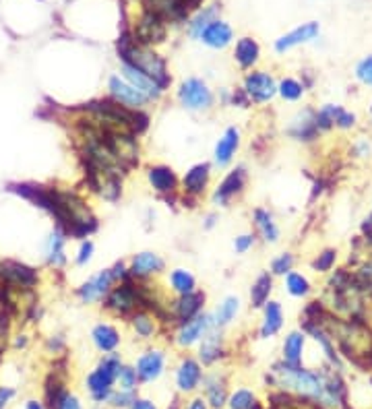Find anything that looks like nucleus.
<instances>
[{
    "instance_id": "obj_41",
    "label": "nucleus",
    "mask_w": 372,
    "mask_h": 409,
    "mask_svg": "<svg viewBox=\"0 0 372 409\" xmlns=\"http://www.w3.org/2000/svg\"><path fill=\"white\" fill-rule=\"evenodd\" d=\"M356 126H358V116L352 110L335 104V128L341 133H347V130H354Z\"/></svg>"
},
{
    "instance_id": "obj_24",
    "label": "nucleus",
    "mask_w": 372,
    "mask_h": 409,
    "mask_svg": "<svg viewBox=\"0 0 372 409\" xmlns=\"http://www.w3.org/2000/svg\"><path fill=\"white\" fill-rule=\"evenodd\" d=\"M128 325H131V329H133V333L135 337H139V339H143V341H149V339H155V335L159 333V319L147 310V308H139V310H135L128 319Z\"/></svg>"
},
{
    "instance_id": "obj_43",
    "label": "nucleus",
    "mask_w": 372,
    "mask_h": 409,
    "mask_svg": "<svg viewBox=\"0 0 372 409\" xmlns=\"http://www.w3.org/2000/svg\"><path fill=\"white\" fill-rule=\"evenodd\" d=\"M354 79L362 85L372 89V54L360 58L354 67Z\"/></svg>"
},
{
    "instance_id": "obj_47",
    "label": "nucleus",
    "mask_w": 372,
    "mask_h": 409,
    "mask_svg": "<svg viewBox=\"0 0 372 409\" xmlns=\"http://www.w3.org/2000/svg\"><path fill=\"white\" fill-rule=\"evenodd\" d=\"M255 244H257V236H255V234H240V236L234 240V250H236L238 255H246Z\"/></svg>"
},
{
    "instance_id": "obj_33",
    "label": "nucleus",
    "mask_w": 372,
    "mask_h": 409,
    "mask_svg": "<svg viewBox=\"0 0 372 409\" xmlns=\"http://www.w3.org/2000/svg\"><path fill=\"white\" fill-rule=\"evenodd\" d=\"M238 312H240V297L238 296L223 297L222 304L211 312V316H213V327L225 329L227 325H232V323L236 321Z\"/></svg>"
},
{
    "instance_id": "obj_53",
    "label": "nucleus",
    "mask_w": 372,
    "mask_h": 409,
    "mask_svg": "<svg viewBox=\"0 0 372 409\" xmlns=\"http://www.w3.org/2000/svg\"><path fill=\"white\" fill-rule=\"evenodd\" d=\"M25 409H44V405H41L39 401H27Z\"/></svg>"
},
{
    "instance_id": "obj_27",
    "label": "nucleus",
    "mask_w": 372,
    "mask_h": 409,
    "mask_svg": "<svg viewBox=\"0 0 372 409\" xmlns=\"http://www.w3.org/2000/svg\"><path fill=\"white\" fill-rule=\"evenodd\" d=\"M203 389H205V401L209 408L222 409L227 403V387H225V376L220 372H211L203 376Z\"/></svg>"
},
{
    "instance_id": "obj_16",
    "label": "nucleus",
    "mask_w": 372,
    "mask_h": 409,
    "mask_svg": "<svg viewBox=\"0 0 372 409\" xmlns=\"http://www.w3.org/2000/svg\"><path fill=\"white\" fill-rule=\"evenodd\" d=\"M164 269H166V260L151 250H143V253L135 255L128 262V273L137 281H151L153 277L161 275Z\"/></svg>"
},
{
    "instance_id": "obj_12",
    "label": "nucleus",
    "mask_w": 372,
    "mask_h": 409,
    "mask_svg": "<svg viewBox=\"0 0 372 409\" xmlns=\"http://www.w3.org/2000/svg\"><path fill=\"white\" fill-rule=\"evenodd\" d=\"M211 170L213 166L207 163V161H201V163H194L192 168H188L182 180H180V190H182V201H197L205 194L207 186L211 182Z\"/></svg>"
},
{
    "instance_id": "obj_26",
    "label": "nucleus",
    "mask_w": 372,
    "mask_h": 409,
    "mask_svg": "<svg viewBox=\"0 0 372 409\" xmlns=\"http://www.w3.org/2000/svg\"><path fill=\"white\" fill-rule=\"evenodd\" d=\"M67 238L69 234L62 229V227H54V232L50 234L48 238V244H46V259L48 264L54 267V269H62L67 264Z\"/></svg>"
},
{
    "instance_id": "obj_11",
    "label": "nucleus",
    "mask_w": 372,
    "mask_h": 409,
    "mask_svg": "<svg viewBox=\"0 0 372 409\" xmlns=\"http://www.w3.org/2000/svg\"><path fill=\"white\" fill-rule=\"evenodd\" d=\"M213 327V316L211 312H201L197 314L194 319L190 321H185L180 325H176V335H174V341L178 347H192L197 345L205 333Z\"/></svg>"
},
{
    "instance_id": "obj_42",
    "label": "nucleus",
    "mask_w": 372,
    "mask_h": 409,
    "mask_svg": "<svg viewBox=\"0 0 372 409\" xmlns=\"http://www.w3.org/2000/svg\"><path fill=\"white\" fill-rule=\"evenodd\" d=\"M116 384L120 391H137V384H139V376L135 366H120V370L116 374Z\"/></svg>"
},
{
    "instance_id": "obj_49",
    "label": "nucleus",
    "mask_w": 372,
    "mask_h": 409,
    "mask_svg": "<svg viewBox=\"0 0 372 409\" xmlns=\"http://www.w3.org/2000/svg\"><path fill=\"white\" fill-rule=\"evenodd\" d=\"M15 397V391L8 387H0V409L6 408V403Z\"/></svg>"
},
{
    "instance_id": "obj_25",
    "label": "nucleus",
    "mask_w": 372,
    "mask_h": 409,
    "mask_svg": "<svg viewBox=\"0 0 372 409\" xmlns=\"http://www.w3.org/2000/svg\"><path fill=\"white\" fill-rule=\"evenodd\" d=\"M306 341H308V335L304 329H296V331H290L286 335L284 345H281V362H286L290 366H302Z\"/></svg>"
},
{
    "instance_id": "obj_4",
    "label": "nucleus",
    "mask_w": 372,
    "mask_h": 409,
    "mask_svg": "<svg viewBox=\"0 0 372 409\" xmlns=\"http://www.w3.org/2000/svg\"><path fill=\"white\" fill-rule=\"evenodd\" d=\"M176 100L188 112H209L215 106L213 89L199 76H188L178 85Z\"/></svg>"
},
{
    "instance_id": "obj_21",
    "label": "nucleus",
    "mask_w": 372,
    "mask_h": 409,
    "mask_svg": "<svg viewBox=\"0 0 372 409\" xmlns=\"http://www.w3.org/2000/svg\"><path fill=\"white\" fill-rule=\"evenodd\" d=\"M238 149H240V130L236 126H230V128H225V133L220 137V141L215 143L213 166L215 168H227L234 161Z\"/></svg>"
},
{
    "instance_id": "obj_1",
    "label": "nucleus",
    "mask_w": 372,
    "mask_h": 409,
    "mask_svg": "<svg viewBox=\"0 0 372 409\" xmlns=\"http://www.w3.org/2000/svg\"><path fill=\"white\" fill-rule=\"evenodd\" d=\"M116 50H118V56H120V62H126L135 69H139L141 73H145L151 76L164 91L170 87L172 83V76L168 71V62L161 54H157L153 48L149 46H141L137 43L131 32H124L118 37V43H116Z\"/></svg>"
},
{
    "instance_id": "obj_38",
    "label": "nucleus",
    "mask_w": 372,
    "mask_h": 409,
    "mask_svg": "<svg viewBox=\"0 0 372 409\" xmlns=\"http://www.w3.org/2000/svg\"><path fill=\"white\" fill-rule=\"evenodd\" d=\"M227 405L230 409H263L257 403V397L253 395V391L248 389H238L227 397Z\"/></svg>"
},
{
    "instance_id": "obj_20",
    "label": "nucleus",
    "mask_w": 372,
    "mask_h": 409,
    "mask_svg": "<svg viewBox=\"0 0 372 409\" xmlns=\"http://www.w3.org/2000/svg\"><path fill=\"white\" fill-rule=\"evenodd\" d=\"M166 368V354L161 349H147L139 356L135 370L139 382H155Z\"/></svg>"
},
{
    "instance_id": "obj_18",
    "label": "nucleus",
    "mask_w": 372,
    "mask_h": 409,
    "mask_svg": "<svg viewBox=\"0 0 372 409\" xmlns=\"http://www.w3.org/2000/svg\"><path fill=\"white\" fill-rule=\"evenodd\" d=\"M225 356V345H223V329L211 327L205 337L199 341V362L203 366H213Z\"/></svg>"
},
{
    "instance_id": "obj_37",
    "label": "nucleus",
    "mask_w": 372,
    "mask_h": 409,
    "mask_svg": "<svg viewBox=\"0 0 372 409\" xmlns=\"http://www.w3.org/2000/svg\"><path fill=\"white\" fill-rule=\"evenodd\" d=\"M284 286H286V292H288L290 296L300 297V300L308 297L310 296V292H312L310 279H308L304 273H300V271H290V273L284 277Z\"/></svg>"
},
{
    "instance_id": "obj_8",
    "label": "nucleus",
    "mask_w": 372,
    "mask_h": 409,
    "mask_svg": "<svg viewBox=\"0 0 372 409\" xmlns=\"http://www.w3.org/2000/svg\"><path fill=\"white\" fill-rule=\"evenodd\" d=\"M108 98L128 110H145L147 104H151L147 95H143L137 87H133L120 74H112L108 79Z\"/></svg>"
},
{
    "instance_id": "obj_55",
    "label": "nucleus",
    "mask_w": 372,
    "mask_h": 409,
    "mask_svg": "<svg viewBox=\"0 0 372 409\" xmlns=\"http://www.w3.org/2000/svg\"><path fill=\"white\" fill-rule=\"evenodd\" d=\"M368 118H371V128H372V104L368 106Z\"/></svg>"
},
{
    "instance_id": "obj_44",
    "label": "nucleus",
    "mask_w": 372,
    "mask_h": 409,
    "mask_svg": "<svg viewBox=\"0 0 372 409\" xmlns=\"http://www.w3.org/2000/svg\"><path fill=\"white\" fill-rule=\"evenodd\" d=\"M350 155L354 159H368L372 155V141L371 137H356L352 147H350Z\"/></svg>"
},
{
    "instance_id": "obj_23",
    "label": "nucleus",
    "mask_w": 372,
    "mask_h": 409,
    "mask_svg": "<svg viewBox=\"0 0 372 409\" xmlns=\"http://www.w3.org/2000/svg\"><path fill=\"white\" fill-rule=\"evenodd\" d=\"M263 321L259 327L260 339H271L284 329L286 323V314H284V306L277 300H269L263 308Z\"/></svg>"
},
{
    "instance_id": "obj_29",
    "label": "nucleus",
    "mask_w": 372,
    "mask_h": 409,
    "mask_svg": "<svg viewBox=\"0 0 372 409\" xmlns=\"http://www.w3.org/2000/svg\"><path fill=\"white\" fill-rule=\"evenodd\" d=\"M91 341H93L98 351L112 354V351H116L120 347L122 337H120V331L114 325H110V323H98L91 329Z\"/></svg>"
},
{
    "instance_id": "obj_36",
    "label": "nucleus",
    "mask_w": 372,
    "mask_h": 409,
    "mask_svg": "<svg viewBox=\"0 0 372 409\" xmlns=\"http://www.w3.org/2000/svg\"><path fill=\"white\" fill-rule=\"evenodd\" d=\"M277 95L288 104H298L306 95V85L296 76H284L277 81Z\"/></svg>"
},
{
    "instance_id": "obj_34",
    "label": "nucleus",
    "mask_w": 372,
    "mask_h": 409,
    "mask_svg": "<svg viewBox=\"0 0 372 409\" xmlns=\"http://www.w3.org/2000/svg\"><path fill=\"white\" fill-rule=\"evenodd\" d=\"M271 292H273V275L269 271H265L255 279V283L251 288V306L255 310H260L269 302Z\"/></svg>"
},
{
    "instance_id": "obj_3",
    "label": "nucleus",
    "mask_w": 372,
    "mask_h": 409,
    "mask_svg": "<svg viewBox=\"0 0 372 409\" xmlns=\"http://www.w3.org/2000/svg\"><path fill=\"white\" fill-rule=\"evenodd\" d=\"M102 302H104V310L110 312L112 316L128 319L135 310L143 308V286L141 281L128 277L126 281L116 283Z\"/></svg>"
},
{
    "instance_id": "obj_32",
    "label": "nucleus",
    "mask_w": 372,
    "mask_h": 409,
    "mask_svg": "<svg viewBox=\"0 0 372 409\" xmlns=\"http://www.w3.org/2000/svg\"><path fill=\"white\" fill-rule=\"evenodd\" d=\"M220 15V4H207V6H201L188 21H186V34L192 37V39H201V34L205 32V27L209 23H213Z\"/></svg>"
},
{
    "instance_id": "obj_22",
    "label": "nucleus",
    "mask_w": 372,
    "mask_h": 409,
    "mask_svg": "<svg viewBox=\"0 0 372 409\" xmlns=\"http://www.w3.org/2000/svg\"><path fill=\"white\" fill-rule=\"evenodd\" d=\"M203 382V366L194 358H182L176 368V387L180 393H192Z\"/></svg>"
},
{
    "instance_id": "obj_51",
    "label": "nucleus",
    "mask_w": 372,
    "mask_h": 409,
    "mask_svg": "<svg viewBox=\"0 0 372 409\" xmlns=\"http://www.w3.org/2000/svg\"><path fill=\"white\" fill-rule=\"evenodd\" d=\"M186 409H209V403H207L203 397H197V399H192V401L188 403V408Z\"/></svg>"
},
{
    "instance_id": "obj_13",
    "label": "nucleus",
    "mask_w": 372,
    "mask_h": 409,
    "mask_svg": "<svg viewBox=\"0 0 372 409\" xmlns=\"http://www.w3.org/2000/svg\"><path fill=\"white\" fill-rule=\"evenodd\" d=\"M114 286H116V281L112 277V271L110 269H104V271L95 273L93 277H89L83 286H79L74 296L79 297L81 304H87V306L89 304H98V302H102L104 297L108 296V292Z\"/></svg>"
},
{
    "instance_id": "obj_54",
    "label": "nucleus",
    "mask_w": 372,
    "mask_h": 409,
    "mask_svg": "<svg viewBox=\"0 0 372 409\" xmlns=\"http://www.w3.org/2000/svg\"><path fill=\"white\" fill-rule=\"evenodd\" d=\"M168 409H180V401H178V399H174V403H172Z\"/></svg>"
},
{
    "instance_id": "obj_40",
    "label": "nucleus",
    "mask_w": 372,
    "mask_h": 409,
    "mask_svg": "<svg viewBox=\"0 0 372 409\" xmlns=\"http://www.w3.org/2000/svg\"><path fill=\"white\" fill-rule=\"evenodd\" d=\"M294 264H296V257L292 253H279L275 259L271 260L269 273L273 277H286L290 271H294Z\"/></svg>"
},
{
    "instance_id": "obj_39",
    "label": "nucleus",
    "mask_w": 372,
    "mask_h": 409,
    "mask_svg": "<svg viewBox=\"0 0 372 409\" xmlns=\"http://www.w3.org/2000/svg\"><path fill=\"white\" fill-rule=\"evenodd\" d=\"M335 262H337V250L335 248H325L321 250L314 259L310 260V269L314 273H321V275H327L335 269Z\"/></svg>"
},
{
    "instance_id": "obj_45",
    "label": "nucleus",
    "mask_w": 372,
    "mask_h": 409,
    "mask_svg": "<svg viewBox=\"0 0 372 409\" xmlns=\"http://www.w3.org/2000/svg\"><path fill=\"white\" fill-rule=\"evenodd\" d=\"M135 399H137L135 391H120V389H118V391H112L108 403L116 409H128L133 403H135Z\"/></svg>"
},
{
    "instance_id": "obj_28",
    "label": "nucleus",
    "mask_w": 372,
    "mask_h": 409,
    "mask_svg": "<svg viewBox=\"0 0 372 409\" xmlns=\"http://www.w3.org/2000/svg\"><path fill=\"white\" fill-rule=\"evenodd\" d=\"M232 39H234V29L222 19H215L213 23H209L205 32L201 34V41L211 50H225L232 43Z\"/></svg>"
},
{
    "instance_id": "obj_30",
    "label": "nucleus",
    "mask_w": 372,
    "mask_h": 409,
    "mask_svg": "<svg viewBox=\"0 0 372 409\" xmlns=\"http://www.w3.org/2000/svg\"><path fill=\"white\" fill-rule=\"evenodd\" d=\"M234 60L242 71H253L260 60V46L253 37H240L234 48Z\"/></svg>"
},
{
    "instance_id": "obj_31",
    "label": "nucleus",
    "mask_w": 372,
    "mask_h": 409,
    "mask_svg": "<svg viewBox=\"0 0 372 409\" xmlns=\"http://www.w3.org/2000/svg\"><path fill=\"white\" fill-rule=\"evenodd\" d=\"M253 223H255V229H257V234H259L263 242H267V244H277L279 242L281 232H279V225H277L271 211L257 207L253 211Z\"/></svg>"
},
{
    "instance_id": "obj_7",
    "label": "nucleus",
    "mask_w": 372,
    "mask_h": 409,
    "mask_svg": "<svg viewBox=\"0 0 372 409\" xmlns=\"http://www.w3.org/2000/svg\"><path fill=\"white\" fill-rule=\"evenodd\" d=\"M242 91L251 100V104H269L277 98V81L267 71H253L244 76Z\"/></svg>"
},
{
    "instance_id": "obj_9",
    "label": "nucleus",
    "mask_w": 372,
    "mask_h": 409,
    "mask_svg": "<svg viewBox=\"0 0 372 409\" xmlns=\"http://www.w3.org/2000/svg\"><path fill=\"white\" fill-rule=\"evenodd\" d=\"M246 180H248L246 168H244V166L234 168L232 172L225 174V178H223L222 182L215 186V190H213V194H211V203H213L215 207H230L232 201H234L238 194H242V190H244V186H246Z\"/></svg>"
},
{
    "instance_id": "obj_5",
    "label": "nucleus",
    "mask_w": 372,
    "mask_h": 409,
    "mask_svg": "<svg viewBox=\"0 0 372 409\" xmlns=\"http://www.w3.org/2000/svg\"><path fill=\"white\" fill-rule=\"evenodd\" d=\"M131 36H133V39L137 43L153 48V46L166 41V37H168V21L159 13L143 8V13H141L139 21L135 23Z\"/></svg>"
},
{
    "instance_id": "obj_6",
    "label": "nucleus",
    "mask_w": 372,
    "mask_h": 409,
    "mask_svg": "<svg viewBox=\"0 0 372 409\" xmlns=\"http://www.w3.org/2000/svg\"><path fill=\"white\" fill-rule=\"evenodd\" d=\"M286 135L298 143H314L321 139V130L317 126V108L304 106L288 120Z\"/></svg>"
},
{
    "instance_id": "obj_46",
    "label": "nucleus",
    "mask_w": 372,
    "mask_h": 409,
    "mask_svg": "<svg viewBox=\"0 0 372 409\" xmlns=\"http://www.w3.org/2000/svg\"><path fill=\"white\" fill-rule=\"evenodd\" d=\"M93 253H95V244H93L91 240H83L81 246H79V253H77V257H74L77 267H85L87 262H91Z\"/></svg>"
},
{
    "instance_id": "obj_19",
    "label": "nucleus",
    "mask_w": 372,
    "mask_h": 409,
    "mask_svg": "<svg viewBox=\"0 0 372 409\" xmlns=\"http://www.w3.org/2000/svg\"><path fill=\"white\" fill-rule=\"evenodd\" d=\"M120 76L126 79L133 87H137L143 95H147L149 102H159L164 98V93H166L151 76L141 73L139 69H135V67H131L126 62H120Z\"/></svg>"
},
{
    "instance_id": "obj_14",
    "label": "nucleus",
    "mask_w": 372,
    "mask_h": 409,
    "mask_svg": "<svg viewBox=\"0 0 372 409\" xmlns=\"http://www.w3.org/2000/svg\"><path fill=\"white\" fill-rule=\"evenodd\" d=\"M147 182L166 201L176 199L178 188H180V178L176 176V172L170 166H164V163L147 168Z\"/></svg>"
},
{
    "instance_id": "obj_17",
    "label": "nucleus",
    "mask_w": 372,
    "mask_h": 409,
    "mask_svg": "<svg viewBox=\"0 0 372 409\" xmlns=\"http://www.w3.org/2000/svg\"><path fill=\"white\" fill-rule=\"evenodd\" d=\"M319 36H321V25H319V21L302 23V25H298L296 29H292V32H288L286 36L275 39V52H277V54H286V52L294 50L298 46H304V43L314 41Z\"/></svg>"
},
{
    "instance_id": "obj_50",
    "label": "nucleus",
    "mask_w": 372,
    "mask_h": 409,
    "mask_svg": "<svg viewBox=\"0 0 372 409\" xmlns=\"http://www.w3.org/2000/svg\"><path fill=\"white\" fill-rule=\"evenodd\" d=\"M128 409H157V408H155V403H151L149 399H139V397H137L135 403H133Z\"/></svg>"
},
{
    "instance_id": "obj_48",
    "label": "nucleus",
    "mask_w": 372,
    "mask_h": 409,
    "mask_svg": "<svg viewBox=\"0 0 372 409\" xmlns=\"http://www.w3.org/2000/svg\"><path fill=\"white\" fill-rule=\"evenodd\" d=\"M54 409H83V405H81V401H79L77 395H73L71 391H67V393L58 399V403H56V408Z\"/></svg>"
},
{
    "instance_id": "obj_52",
    "label": "nucleus",
    "mask_w": 372,
    "mask_h": 409,
    "mask_svg": "<svg viewBox=\"0 0 372 409\" xmlns=\"http://www.w3.org/2000/svg\"><path fill=\"white\" fill-rule=\"evenodd\" d=\"M218 220H220V217H218V213H209V215L205 217V223H203V227H205V229H211V227H215V223H218Z\"/></svg>"
},
{
    "instance_id": "obj_35",
    "label": "nucleus",
    "mask_w": 372,
    "mask_h": 409,
    "mask_svg": "<svg viewBox=\"0 0 372 409\" xmlns=\"http://www.w3.org/2000/svg\"><path fill=\"white\" fill-rule=\"evenodd\" d=\"M168 286H170L172 294L186 296V294H190V292L197 290V277L188 269H174L168 275Z\"/></svg>"
},
{
    "instance_id": "obj_15",
    "label": "nucleus",
    "mask_w": 372,
    "mask_h": 409,
    "mask_svg": "<svg viewBox=\"0 0 372 409\" xmlns=\"http://www.w3.org/2000/svg\"><path fill=\"white\" fill-rule=\"evenodd\" d=\"M205 302H207V296L205 292H190L186 296H176L172 302H170V314H172V321L174 325H180L185 321H190L194 319L197 314L203 312L205 308Z\"/></svg>"
},
{
    "instance_id": "obj_2",
    "label": "nucleus",
    "mask_w": 372,
    "mask_h": 409,
    "mask_svg": "<svg viewBox=\"0 0 372 409\" xmlns=\"http://www.w3.org/2000/svg\"><path fill=\"white\" fill-rule=\"evenodd\" d=\"M122 366V358L120 354L112 351V354H104V358L100 360V364L95 366V370L89 372L87 376V391L91 395V399L95 401V405H104L108 403L114 384H116V374Z\"/></svg>"
},
{
    "instance_id": "obj_10",
    "label": "nucleus",
    "mask_w": 372,
    "mask_h": 409,
    "mask_svg": "<svg viewBox=\"0 0 372 409\" xmlns=\"http://www.w3.org/2000/svg\"><path fill=\"white\" fill-rule=\"evenodd\" d=\"M37 271L15 260H2L0 262V283L4 288H17V290H32L37 283Z\"/></svg>"
}]
</instances>
